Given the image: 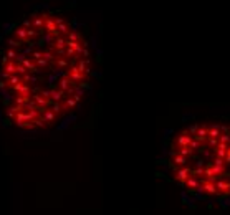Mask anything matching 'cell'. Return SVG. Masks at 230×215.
Listing matches in <instances>:
<instances>
[{"label":"cell","instance_id":"1","mask_svg":"<svg viewBox=\"0 0 230 215\" xmlns=\"http://www.w3.org/2000/svg\"><path fill=\"white\" fill-rule=\"evenodd\" d=\"M189 176H192V169L186 167V165H184V167H179V169H175V170H174V179L177 180V182H180V184H182V182L186 180Z\"/></svg>","mask_w":230,"mask_h":215},{"label":"cell","instance_id":"2","mask_svg":"<svg viewBox=\"0 0 230 215\" xmlns=\"http://www.w3.org/2000/svg\"><path fill=\"white\" fill-rule=\"evenodd\" d=\"M207 139H219L220 136V124H212L209 126V132H207Z\"/></svg>","mask_w":230,"mask_h":215}]
</instances>
